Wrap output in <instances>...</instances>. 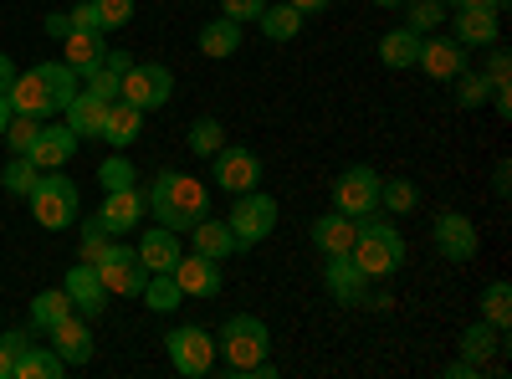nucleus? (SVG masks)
I'll return each instance as SVG.
<instances>
[{
	"label": "nucleus",
	"instance_id": "obj_1",
	"mask_svg": "<svg viewBox=\"0 0 512 379\" xmlns=\"http://www.w3.org/2000/svg\"><path fill=\"white\" fill-rule=\"evenodd\" d=\"M77 93V72L67 62H41L31 72H16V82L6 88L11 113H31V118H52L72 103Z\"/></svg>",
	"mask_w": 512,
	"mask_h": 379
},
{
	"label": "nucleus",
	"instance_id": "obj_2",
	"mask_svg": "<svg viewBox=\"0 0 512 379\" xmlns=\"http://www.w3.org/2000/svg\"><path fill=\"white\" fill-rule=\"evenodd\" d=\"M149 216L169 231H190L200 216H210V190L195 180V175H180V170H164L154 185H149Z\"/></svg>",
	"mask_w": 512,
	"mask_h": 379
},
{
	"label": "nucleus",
	"instance_id": "obj_3",
	"mask_svg": "<svg viewBox=\"0 0 512 379\" xmlns=\"http://www.w3.org/2000/svg\"><path fill=\"white\" fill-rule=\"evenodd\" d=\"M349 257L359 262V272H364L369 282L395 277V272L405 267V236H400V226H395V221H374V216H364V221H359V231H354Z\"/></svg>",
	"mask_w": 512,
	"mask_h": 379
},
{
	"label": "nucleus",
	"instance_id": "obj_4",
	"mask_svg": "<svg viewBox=\"0 0 512 379\" xmlns=\"http://www.w3.org/2000/svg\"><path fill=\"white\" fill-rule=\"evenodd\" d=\"M216 349L226 354V374H231V379H246L256 364L267 359V349H272V333H267V323H262V318L236 313V318H226V323H221V339H216Z\"/></svg>",
	"mask_w": 512,
	"mask_h": 379
},
{
	"label": "nucleus",
	"instance_id": "obj_5",
	"mask_svg": "<svg viewBox=\"0 0 512 379\" xmlns=\"http://www.w3.org/2000/svg\"><path fill=\"white\" fill-rule=\"evenodd\" d=\"M26 200H31V216L47 226V231H67V226H77V185H72L67 175L41 170V180H36V190H31Z\"/></svg>",
	"mask_w": 512,
	"mask_h": 379
},
{
	"label": "nucleus",
	"instance_id": "obj_6",
	"mask_svg": "<svg viewBox=\"0 0 512 379\" xmlns=\"http://www.w3.org/2000/svg\"><path fill=\"white\" fill-rule=\"evenodd\" d=\"M226 226H231L236 246H262V241L277 231V200H272L267 190H246V195H236Z\"/></svg>",
	"mask_w": 512,
	"mask_h": 379
},
{
	"label": "nucleus",
	"instance_id": "obj_7",
	"mask_svg": "<svg viewBox=\"0 0 512 379\" xmlns=\"http://www.w3.org/2000/svg\"><path fill=\"white\" fill-rule=\"evenodd\" d=\"M93 267H98V282H103L108 298H139L144 282H149V267L139 262L134 246H113L108 241V251H103Z\"/></svg>",
	"mask_w": 512,
	"mask_h": 379
},
{
	"label": "nucleus",
	"instance_id": "obj_8",
	"mask_svg": "<svg viewBox=\"0 0 512 379\" xmlns=\"http://www.w3.org/2000/svg\"><path fill=\"white\" fill-rule=\"evenodd\" d=\"M169 93H175V72L159 67V62H134V67L123 72V88H118V98H123V103H134L139 113L164 108Z\"/></svg>",
	"mask_w": 512,
	"mask_h": 379
},
{
	"label": "nucleus",
	"instance_id": "obj_9",
	"mask_svg": "<svg viewBox=\"0 0 512 379\" xmlns=\"http://www.w3.org/2000/svg\"><path fill=\"white\" fill-rule=\"evenodd\" d=\"M164 349H169V364H175V374H185V379H200V374L216 369V339H210L205 328H195V323H185V328L169 333Z\"/></svg>",
	"mask_w": 512,
	"mask_h": 379
},
{
	"label": "nucleus",
	"instance_id": "obj_10",
	"mask_svg": "<svg viewBox=\"0 0 512 379\" xmlns=\"http://www.w3.org/2000/svg\"><path fill=\"white\" fill-rule=\"evenodd\" d=\"M333 210H344L349 221H364L379 210V175L369 164H354V170H344L333 180Z\"/></svg>",
	"mask_w": 512,
	"mask_h": 379
},
{
	"label": "nucleus",
	"instance_id": "obj_11",
	"mask_svg": "<svg viewBox=\"0 0 512 379\" xmlns=\"http://www.w3.org/2000/svg\"><path fill=\"white\" fill-rule=\"evenodd\" d=\"M210 159H216V185H221V190L246 195V190L262 185V159H256L251 149H241V144H221Z\"/></svg>",
	"mask_w": 512,
	"mask_h": 379
},
{
	"label": "nucleus",
	"instance_id": "obj_12",
	"mask_svg": "<svg viewBox=\"0 0 512 379\" xmlns=\"http://www.w3.org/2000/svg\"><path fill=\"white\" fill-rule=\"evenodd\" d=\"M144 216H149V190H139V185L103 190V210H98V221H103V231H108V236L134 231Z\"/></svg>",
	"mask_w": 512,
	"mask_h": 379
},
{
	"label": "nucleus",
	"instance_id": "obj_13",
	"mask_svg": "<svg viewBox=\"0 0 512 379\" xmlns=\"http://www.w3.org/2000/svg\"><path fill=\"white\" fill-rule=\"evenodd\" d=\"M431 241H436V251H441L446 262H472V257H477V246H482L477 221H472V216H461V210H446V216L431 226Z\"/></svg>",
	"mask_w": 512,
	"mask_h": 379
},
{
	"label": "nucleus",
	"instance_id": "obj_14",
	"mask_svg": "<svg viewBox=\"0 0 512 379\" xmlns=\"http://www.w3.org/2000/svg\"><path fill=\"white\" fill-rule=\"evenodd\" d=\"M425 77H436V82H451L456 72H466L472 67V57H466V47L461 41H451V36H431V41H420V62H415Z\"/></svg>",
	"mask_w": 512,
	"mask_h": 379
},
{
	"label": "nucleus",
	"instance_id": "obj_15",
	"mask_svg": "<svg viewBox=\"0 0 512 379\" xmlns=\"http://www.w3.org/2000/svg\"><path fill=\"white\" fill-rule=\"evenodd\" d=\"M323 287H328V298H333V303L359 308V303H364V292H369V277L359 272L354 257H328V267H323Z\"/></svg>",
	"mask_w": 512,
	"mask_h": 379
},
{
	"label": "nucleus",
	"instance_id": "obj_16",
	"mask_svg": "<svg viewBox=\"0 0 512 379\" xmlns=\"http://www.w3.org/2000/svg\"><path fill=\"white\" fill-rule=\"evenodd\" d=\"M175 282H180L185 298H216V292L226 287L221 262L200 257V251H190V257H180V262H175Z\"/></svg>",
	"mask_w": 512,
	"mask_h": 379
},
{
	"label": "nucleus",
	"instance_id": "obj_17",
	"mask_svg": "<svg viewBox=\"0 0 512 379\" xmlns=\"http://www.w3.org/2000/svg\"><path fill=\"white\" fill-rule=\"evenodd\" d=\"M67 298H72V313H82V318H98L103 308H108V292H103V282H98V267L93 262H77L72 272H67Z\"/></svg>",
	"mask_w": 512,
	"mask_h": 379
},
{
	"label": "nucleus",
	"instance_id": "obj_18",
	"mask_svg": "<svg viewBox=\"0 0 512 379\" xmlns=\"http://www.w3.org/2000/svg\"><path fill=\"white\" fill-rule=\"evenodd\" d=\"M47 339H52V349L62 354L67 369H77V364L93 359V328H88V318H82V313H67V318L47 333Z\"/></svg>",
	"mask_w": 512,
	"mask_h": 379
},
{
	"label": "nucleus",
	"instance_id": "obj_19",
	"mask_svg": "<svg viewBox=\"0 0 512 379\" xmlns=\"http://www.w3.org/2000/svg\"><path fill=\"white\" fill-rule=\"evenodd\" d=\"M77 134L67 129V123H41V134H36V144H31V164L36 170H62V164L77 154Z\"/></svg>",
	"mask_w": 512,
	"mask_h": 379
},
{
	"label": "nucleus",
	"instance_id": "obj_20",
	"mask_svg": "<svg viewBox=\"0 0 512 379\" xmlns=\"http://www.w3.org/2000/svg\"><path fill=\"white\" fill-rule=\"evenodd\" d=\"M139 262L149 267V272H175V262L185 257V246H180V231H169V226H149L144 236H139Z\"/></svg>",
	"mask_w": 512,
	"mask_h": 379
},
{
	"label": "nucleus",
	"instance_id": "obj_21",
	"mask_svg": "<svg viewBox=\"0 0 512 379\" xmlns=\"http://www.w3.org/2000/svg\"><path fill=\"white\" fill-rule=\"evenodd\" d=\"M451 41H461L466 52H472V47H492V41H502V16L497 11H456Z\"/></svg>",
	"mask_w": 512,
	"mask_h": 379
},
{
	"label": "nucleus",
	"instance_id": "obj_22",
	"mask_svg": "<svg viewBox=\"0 0 512 379\" xmlns=\"http://www.w3.org/2000/svg\"><path fill=\"white\" fill-rule=\"evenodd\" d=\"M134 67V52H118V47H108L103 57H98V67L93 72H82V82H88V93L93 98H118V88H123V72Z\"/></svg>",
	"mask_w": 512,
	"mask_h": 379
},
{
	"label": "nucleus",
	"instance_id": "obj_23",
	"mask_svg": "<svg viewBox=\"0 0 512 379\" xmlns=\"http://www.w3.org/2000/svg\"><path fill=\"white\" fill-rule=\"evenodd\" d=\"M354 231H359V221H349L344 210H328V216L313 221V246L323 251V257H349Z\"/></svg>",
	"mask_w": 512,
	"mask_h": 379
},
{
	"label": "nucleus",
	"instance_id": "obj_24",
	"mask_svg": "<svg viewBox=\"0 0 512 379\" xmlns=\"http://www.w3.org/2000/svg\"><path fill=\"white\" fill-rule=\"evenodd\" d=\"M62 113H67V129L77 139H98L103 134V118H108V98H93L88 88H82V93H72V103Z\"/></svg>",
	"mask_w": 512,
	"mask_h": 379
},
{
	"label": "nucleus",
	"instance_id": "obj_25",
	"mask_svg": "<svg viewBox=\"0 0 512 379\" xmlns=\"http://www.w3.org/2000/svg\"><path fill=\"white\" fill-rule=\"evenodd\" d=\"M139 129H144V113H139L134 103L113 98V103H108V118H103V134H98V139H108L113 149H128V144L139 139Z\"/></svg>",
	"mask_w": 512,
	"mask_h": 379
},
{
	"label": "nucleus",
	"instance_id": "obj_26",
	"mask_svg": "<svg viewBox=\"0 0 512 379\" xmlns=\"http://www.w3.org/2000/svg\"><path fill=\"white\" fill-rule=\"evenodd\" d=\"M200 57H236L241 52V21H231V16H216V21H205L200 26Z\"/></svg>",
	"mask_w": 512,
	"mask_h": 379
},
{
	"label": "nucleus",
	"instance_id": "obj_27",
	"mask_svg": "<svg viewBox=\"0 0 512 379\" xmlns=\"http://www.w3.org/2000/svg\"><path fill=\"white\" fill-rule=\"evenodd\" d=\"M420 31H410V26H395V31H384L379 36V62L384 67H395V72H405V67H415L420 62Z\"/></svg>",
	"mask_w": 512,
	"mask_h": 379
},
{
	"label": "nucleus",
	"instance_id": "obj_28",
	"mask_svg": "<svg viewBox=\"0 0 512 379\" xmlns=\"http://www.w3.org/2000/svg\"><path fill=\"white\" fill-rule=\"evenodd\" d=\"M62 47H67V67L82 77V72H93L98 57L108 52V31H67Z\"/></svg>",
	"mask_w": 512,
	"mask_h": 379
},
{
	"label": "nucleus",
	"instance_id": "obj_29",
	"mask_svg": "<svg viewBox=\"0 0 512 379\" xmlns=\"http://www.w3.org/2000/svg\"><path fill=\"white\" fill-rule=\"evenodd\" d=\"M190 236H195V251H200V257H210V262L236 257V236H231V226H226V221L200 216V221L190 226Z\"/></svg>",
	"mask_w": 512,
	"mask_h": 379
},
{
	"label": "nucleus",
	"instance_id": "obj_30",
	"mask_svg": "<svg viewBox=\"0 0 512 379\" xmlns=\"http://www.w3.org/2000/svg\"><path fill=\"white\" fill-rule=\"evenodd\" d=\"M507 349V339H502V328H492V323H472L461 333V359H472V364H492L497 354Z\"/></svg>",
	"mask_w": 512,
	"mask_h": 379
},
{
	"label": "nucleus",
	"instance_id": "obj_31",
	"mask_svg": "<svg viewBox=\"0 0 512 379\" xmlns=\"http://www.w3.org/2000/svg\"><path fill=\"white\" fill-rule=\"evenodd\" d=\"M67 313H72L67 287H52V292H36V298H31V328H36V333H52Z\"/></svg>",
	"mask_w": 512,
	"mask_h": 379
},
{
	"label": "nucleus",
	"instance_id": "obj_32",
	"mask_svg": "<svg viewBox=\"0 0 512 379\" xmlns=\"http://www.w3.org/2000/svg\"><path fill=\"white\" fill-rule=\"evenodd\" d=\"M303 11H297V6H287V0H282V6H272V0H267V11L262 16H256V26H262V36L267 41H292L297 31H303Z\"/></svg>",
	"mask_w": 512,
	"mask_h": 379
},
{
	"label": "nucleus",
	"instance_id": "obj_33",
	"mask_svg": "<svg viewBox=\"0 0 512 379\" xmlns=\"http://www.w3.org/2000/svg\"><path fill=\"white\" fill-rule=\"evenodd\" d=\"M144 308L149 313H175L180 303H185V292H180V282H175V272H149V282H144Z\"/></svg>",
	"mask_w": 512,
	"mask_h": 379
},
{
	"label": "nucleus",
	"instance_id": "obj_34",
	"mask_svg": "<svg viewBox=\"0 0 512 379\" xmlns=\"http://www.w3.org/2000/svg\"><path fill=\"white\" fill-rule=\"evenodd\" d=\"M62 374H67V364L57 349H26L11 369V379H62Z\"/></svg>",
	"mask_w": 512,
	"mask_h": 379
},
{
	"label": "nucleus",
	"instance_id": "obj_35",
	"mask_svg": "<svg viewBox=\"0 0 512 379\" xmlns=\"http://www.w3.org/2000/svg\"><path fill=\"white\" fill-rule=\"evenodd\" d=\"M185 144H190V154H200V159H210V154H216L221 144H226V123L221 118H195L190 123V134H185Z\"/></svg>",
	"mask_w": 512,
	"mask_h": 379
},
{
	"label": "nucleus",
	"instance_id": "obj_36",
	"mask_svg": "<svg viewBox=\"0 0 512 379\" xmlns=\"http://www.w3.org/2000/svg\"><path fill=\"white\" fill-rule=\"evenodd\" d=\"M36 180H41V170L31 164V154H11V164L0 170V185H6V195H16V200H26L36 190Z\"/></svg>",
	"mask_w": 512,
	"mask_h": 379
},
{
	"label": "nucleus",
	"instance_id": "obj_37",
	"mask_svg": "<svg viewBox=\"0 0 512 379\" xmlns=\"http://www.w3.org/2000/svg\"><path fill=\"white\" fill-rule=\"evenodd\" d=\"M379 205L390 210V216H410L420 205V190L410 180H379Z\"/></svg>",
	"mask_w": 512,
	"mask_h": 379
},
{
	"label": "nucleus",
	"instance_id": "obj_38",
	"mask_svg": "<svg viewBox=\"0 0 512 379\" xmlns=\"http://www.w3.org/2000/svg\"><path fill=\"white\" fill-rule=\"evenodd\" d=\"M36 134H41V118H31V113H11V123H6V134H0V144H6L11 154H31Z\"/></svg>",
	"mask_w": 512,
	"mask_h": 379
},
{
	"label": "nucleus",
	"instance_id": "obj_39",
	"mask_svg": "<svg viewBox=\"0 0 512 379\" xmlns=\"http://www.w3.org/2000/svg\"><path fill=\"white\" fill-rule=\"evenodd\" d=\"M482 318H487L492 328H507V323H512V287H507V282H487V292H482Z\"/></svg>",
	"mask_w": 512,
	"mask_h": 379
},
{
	"label": "nucleus",
	"instance_id": "obj_40",
	"mask_svg": "<svg viewBox=\"0 0 512 379\" xmlns=\"http://www.w3.org/2000/svg\"><path fill=\"white\" fill-rule=\"evenodd\" d=\"M451 82H456V108H482V103L492 98V82H487L482 72H472V67L456 72Z\"/></svg>",
	"mask_w": 512,
	"mask_h": 379
},
{
	"label": "nucleus",
	"instance_id": "obj_41",
	"mask_svg": "<svg viewBox=\"0 0 512 379\" xmlns=\"http://www.w3.org/2000/svg\"><path fill=\"white\" fill-rule=\"evenodd\" d=\"M441 16H446V6H441V0H405V26L410 31H436L441 26Z\"/></svg>",
	"mask_w": 512,
	"mask_h": 379
},
{
	"label": "nucleus",
	"instance_id": "obj_42",
	"mask_svg": "<svg viewBox=\"0 0 512 379\" xmlns=\"http://www.w3.org/2000/svg\"><path fill=\"white\" fill-rule=\"evenodd\" d=\"M139 175H134V164H128L123 154H113V159H103L98 164V185L103 190H123V185H134Z\"/></svg>",
	"mask_w": 512,
	"mask_h": 379
},
{
	"label": "nucleus",
	"instance_id": "obj_43",
	"mask_svg": "<svg viewBox=\"0 0 512 379\" xmlns=\"http://www.w3.org/2000/svg\"><path fill=\"white\" fill-rule=\"evenodd\" d=\"M31 349V339H26V328H11V333H0V379H11V369H16V359Z\"/></svg>",
	"mask_w": 512,
	"mask_h": 379
},
{
	"label": "nucleus",
	"instance_id": "obj_44",
	"mask_svg": "<svg viewBox=\"0 0 512 379\" xmlns=\"http://www.w3.org/2000/svg\"><path fill=\"white\" fill-rule=\"evenodd\" d=\"M108 231H103V221L93 216V221H82V251H77V262H98L103 251H108Z\"/></svg>",
	"mask_w": 512,
	"mask_h": 379
},
{
	"label": "nucleus",
	"instance_id": "obj_45",
	"mask_svg": "<svg viewBox=\"0 0 512 379\" xmlns=\"http://www.w3.org/2000/svg\"><path fill=\"white\" fill-rule=\"evenodd\" d=\"M93 6L103 16V31H118V26L134 21V0H93Z\"/></svg>",
	"mask_w": 512,
	"mask_h": 379
},
{
	"label": "nucleus",
	"instance_id": "obj_46",
	"mask_svg": "<svg viewBox=\"0 0 512 379\" xmlns=\"http://www.w3.org/2000/svg\"><path fill=\"white\" fill-rule=\"evenodd\" d=\"M507 72H512V52L502 47V41H492V47H487V82H492V88H502V82H507Z\"/></svg>",
	"mask_w": 512,
	"mask_h": 379
},
{
	"label": "nucleus",
	"instance_id": "obj_47",
	"mask_svg": "<svg viewBox=\"0 0 512 379\" xmlns=\"http://www.w3.org/2000/svg\"><path fill=\"white\" fill-rule=\"evenodd\" d=\"M267 11V0H221V16H231V21H256V16H262Z\"/></svg>",
	"mask_w": 512,
	"mask_h": 379
},
{
	"label": "nucleus",
	"instance_id": "obj_48",
	"mask_svg": "<svg viewBox=\"0 0 512 379\" xmlns=\"http://www.w3.org/2000/svg\"><path fill=\"white\" fill-rule=\"evenodd\" d=\"M67 16H72V31H103V16H98L93 0H77Z\"/></svg>",
	"mask_w": 512,
	"mask_h": 379
},
{
	"label": "nucleus",
	"instance_id": "obj_49",
	"mask_svg": "<svg viewBox=\"0 0 512 379\" xmlns=\"http://www.w3.org/2000/svg\"><path fill=\"white\" fill-rule=\"evenodd\" d=\"M441 6H446V11H497V16H502L512 0H441Z\"/></svg>",
	"mask_w": 512,
	"mask_h": 379
},
{
	"label": "nucleus",
	"instance_id": "obj_50",
	"mask_svg": "<svg viewBox=\"0 0 512 379\" xmlns=\"http://www.w3.org/2000/svg\"><path fill=\"white\" fill-rule=\"evenodd\" d=\"M446 374H451V379H482L487 369H482V364H472V359H456V364H451Z\"/></svg>",
	"mask_w": 512,
	"mask_h": 379
},
{
	"label": "nucleus",
	"instance_id": "obj_51",
	"mask_svg": "<svg viewBox=\"0 0 512 379\" xmlns=\"http://www.w3.org/2000/svg\"><path fill=\"white\" fill-rule=\"evenodd\" d=\"M287 6H297L303 16H318V11H328V6H333V0H287Z\"/></svg>",
	"mask_w": 512,
	"mask_h": 379
},
{
	"label": "nucleus",
	"instance_id": "obj_52",
	"mask_svg": "<svg viewBox=\"0 0 512 379\" xmlns=\"http://www.w3.org/2000/svg\"><path fill=\"white\" fill-rule=\"evenodd\" d=\"M11 82H16V62H11L6 52H0V93H6V88H11Z\"/></svg>",
	"mask_w": 512,
	"mask_h": 379
},
{
	"label": "nucleus",
	"instance_id": "obj_53",
	"mask_svg": "<svg viewBox=\"0 0 512 379\" xmlns=\"http://www.w3.org/2000/svg\"><path fill=\"white\" fill-rule=\"evenodd\" d=\"M67 31H72V16H47V36H57V41H62Z\"/></svg>",
	"mask_w": 512,
	"mask_h": 379
},
{
	"label": "nucleus",
	"instance_id": "obj_54",
	"mask_svg": "<svg viewBox=\"0 0 512 379\" xmlns=\"http://www.w3.org/2000/svg\"><path fill=\"white\" fill-rule=\"evenodd\" d=\"M6 123H11V98L0 93V134H6Z\"/></svg>",
	"mask_w": 512,
	"mask_h": 379
},
{
	"label": "nucleus",
	"instance_id": "obj_55",
	"mask_svg": "<svg viewBox=\"0 0 512 379\" xmlns=\"http://www.w3.org/2000/svg\"><path fill=\"white\" fill-rule=\"evenodd\" d=\"M374 6H384V11H395V6H405V0H374Z\"/></svg>",
	"mask_w": 512,
	"mask_h": 379
}]
</instances>
